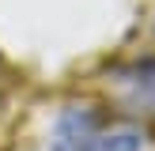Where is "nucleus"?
I'll use <instances>...</instances> for the list:
<instances>
[{
  "instance_id": "1",
  "label": "nucleus",
  "mask_w": 155,
  "mask_h": 151,
  "mask_svg": "<svg viewBox=\"0 0 155 151\" xmlns=\"http://www.w3.org/2000/svg\"><path fill=\"white\" fill-rule=\"evenodd\" d=\"M121 79V91H125L129 106L140 113H155V57L151 60H140V64L125 68L117 76Z\"/></svg>"
},
{
  "instance_id": "2",
  "label": "nucleus",
  "mask_w": 155,
  "mask_h": 151,
  "mask_svg": "<svg viewBox=\"0 0 155 151\" xmlns=\"http://www.w3.org/2000/svg\"><path fill=\"white\" fill-rule=\"evenodd\" d=\"M140 143H144V136L136 128L121 125V128H95V132H87L72 151H140Z\"/></svg>"
}]
</instances>
